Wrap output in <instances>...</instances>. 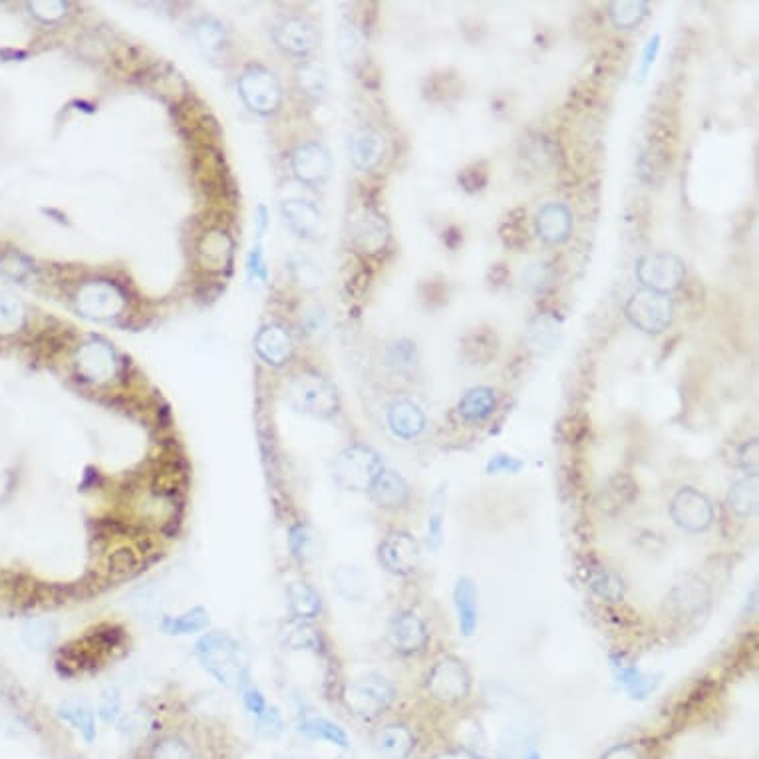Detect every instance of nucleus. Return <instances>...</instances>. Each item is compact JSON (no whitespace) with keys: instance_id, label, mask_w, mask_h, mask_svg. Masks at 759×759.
I'll list each match as a JSON object with an SVG mask.
<instances>
[{"instance_id":"60","label":"nucleus","mask_w":759,"mask_h":759,"mask_svg":"<svg viewBox=\"0 0 759 759\" xmlns=\"http://www.w3.org/2000/svg\"><path fill=\"white\" fill-rule=\"evenodd\" d=\"M289 543H291L292 553L296 557H303L306 553L308 543H311V537H308V533H306V529H304L303 525H296V527H292V529H291Z\"/></svg>"},{"instance_id":"23","label":"nucleus","mask_w":759,"mask_h":759,"mask_svg":"<svg viewBox=\"0 0 759 759\" xmlns=\"http://www.w3.org/2000/svg\"><path fill=\"white\" fill-rule=\"evenodd\" d=\"M454 604L457 612L459 632L466 638L473 636L477 631V622H479V595L469 577L457 579L454 587Z\"/></svg>"},{"instance_id":"46","label":"nucleus","mask_w":759,"mask_h":759,"mask_svg":"<svg viewBox=\"0 0 759 759\" xmlns=\"http://www.w3.org/2000/svg\"><path fill=\"white\" fill-rule=\"evenodd\" d=\"M25 313L22 304L6 292H0V333H13L20 324Z\"/></svg>"},{"instance_id":"8","label":"nucleus","mask_w":759,"mask_h":759,"mask_svg":"<svg viewBox=\"0 0 759 759\" xmlns=\"http://www.w3.org/2000/svg\"><path fill=\"white\" fill-rule=\"evenodd\" d=\"M670 517L686 533H702L713 523L712 501L694 487H682L670 503Z\"/></svg>"},{"instance_id":"32","label":"nucleus","mask_w":759,"mask_h":759,"mask_svg":"<svg viewBox=\"0 0 759 759\" xmlns=\"http://www.w3.org/2000/svg\"><path fill=\"white\" fill-rule=\"evenodd\" d=\"M728 508L738 517H752L757 509V476L735 479L728 493Z\"/></svg>"},{"instance_id":"17","label":"nucleus","mask_w":759,"mask_h":759,"mask_svg":"<svg viewBox=\"0 0 759 759\" xmlns=\"http://www.w3.org/2000/svg\"><path fill=\"white\" fill-rule=\"evenodd\" d=\"M370 497L378 505V508L395 511V509H404L405 505L410 503L412 489L408 486V481H405L400 473L384 469L378 476V479L374 481V486L370 487Z\"/></svg>"},{"instance_id":"25","label":"nucleus","mask_w":759,"mask_h":759,"mask_svg":"<svg viewBox=\"0 0 759 759\" xmlns=\"http://www.w3.org/2000/svg\"><path fill=\"white\" fill-rule=\"evenodd\" d=\"M282 215L299 237L313 239L321 233L323 213L314 203L304 200H289L282 203Z\"/></svg>"},{"instance_id":"2","label":"nucleus","mask_w":759,"mask_h":759,"mask_svg":"<svg viewBox=\"0 0 759 759\" xmlns=\"http://www.w3.org/2000/svg\"><path fill=\"white\" fill-rule=\"evenodd\" d=\"M287 400L291 408L313 417H333L338 414L340 398L333 382L316 372H303L289 384Z\"/></svg>"},{"instance_id":"54","label":"nucleus","mask_w":759,"mask_h":759,"mask_svg":"<svg viewBox=\"0 0 759 759\" xmlns=\"http://www.w3.org/2000/svg\"><path fill=\"white\" fill-rule=\"evenodd\" d=\"M523 469V461H519L513 456L497 454L487 461V473L491 476H499V473H519Z\"/></svg>"},{"instance_id":"28","label":"nucleus","mask_w":759,"mask_h":759,"mask_svg":"<svg viewBox=\"0 0 759 759\" xmlns=\"http://www.w3.org/2000/svg\"><path fill=\"white\" fill-rule=\"evenodd\" d=\"M58 716L70 723L76 732H80L82 738L92 744L97 738V728H96V716L94 710L87 706L86 702L80 700H66L58 706Z\"/></svg>"},{"instance_id":"13","label":"nucleus","mask_w":759,"mask_h":759,"mask_svg":"<svg viewBox=\"0 0 759 759\" xmlns=\"http://www.w3.org/2000/svg\"><path fill=\"white\" fill-rule=\"evenodd\" d=\"M430 634L424 621L412 610H404L395 614L388 624V642L395 652L400 654H415L422 652Z\"/></svg>"},{"instance_id":"51","label":"nucleus","mask_w":759,"mask_h":759,"mask_svg":"<svg viewBox=\"0 0 759 759\" xmlns=\"http://www.w3.org/2000/svg\"><path fill=\"white\" fill-rule=\"evenodd\" d=\"M131 604L139 614H151L159 609V592L156 587H141L131 595Z\"/></svg>"},{"instance_id":"38","label":"nucleus","mask_w":759,"mask_h":759,"mask_svg":"<svg viewBox=\"0 0 759 759\" xmlns=\"http://www.w3.org/2000/svg\"><path fill=\"white\" fill-rule=\"evenodd\" d=\"M523 281H525V287L531 292L545 294L555 287L557 271L553 265H549V262L545 261H533L531 265L523 271Z\"/></svg>"},{"instance_id":"41","label":"nucleus","mask_w":759,"mask_h":759,"mask_svg":"<svg viewBox=\"0 0 759 759\" xmlns=\"http://www.w3.org/2000/svg\"><path fill=\"white\" fill-rule=\"evenodd\" d=\"M195 40L207 54H217L225 44V30L213 18H201L195 25Z\"/></svg>"},{"instance_id":"40","label":"nucleus","mask_w":759,"mask_h":759,"mask_svg":"<svg viewBox=\"0 0 759 759\" xmlns=\"http://www.w3.org/2000/svg\"><path fill=\"white\" fill-rule=\"evenodd\" d=\"M648 15V5L646 3H610L609 5V16L614 22V26L619 28H634L641 25V22Z\"/></svg>"},{"instance_id":"18","label":"nucleus","mask_w":759,"mask_h":759,"mask_svg":"<svg viewBox=\"0 0 759 759\" xmlns=\"http://www.w3.org/2000/svg\"><path fill=\"white\" fill-rule=\"evenodd\" d=\"M710 602V590L696 577H686L672 589L668 604L678 616H694L703 612Z\"/></svg>"},{"instance_id":"9","label":"nucleus","mask_w":759,"mask_h":759,"mask_svg":"<svg viewBox=\"0 0 759 759\" xmlns=\"http://www.w3.org/2000/svg\"><path fill=\"white\" fill-rule=\"evenodd\" d=\"M78 311L92 321H109L122 314L126 308V296L116 284L106 281L86 282L76 296Z\"/></svg>"},{"instance_id":"50","label":"nucleus","mask_w":759,"mask_h":759,"mask_svg":"<svg viewBox=\"0 0 759 759\" xmlns=\"http://www.w3.org/2000/svg\"><path fill=\"white\" fill-rule=\"evenodd\" d=\"M388 360L398 370H412L415 366V344L408 343V340H400L390 348Z\"/></svg>"},{"instance_id":"15","label":"nucleus","mask_w":759,"mask_h":759,"mask_svg":"<svg viewBox=\"0 0 759 759\" xmlns=\"http://www.w3.org/2000/svg\"><path fill=\"white\" fill-rule=\"evenodd\" d=\"M292 173L306 185H323L333 171V158L324 146L311 141L292 153Z\"/></svg>"},{"instance_id":"4","label":"nucleus","mask_w":759,"mask_h":759,"mask_svg":"<svg viewBox=\"0 0 759 759\" xmlns=\"http://www.w3.org/2000/svg\"><path fill=\"white\" fill-rule=\"evenodd\" d=\"M382 471V457L366 446L344 447L333 464V477L346 491H370Z\"/></svg>"},{"instance_id":"6","label":"nucleus","mask_w":759,"mask_h":759,"mask_svg":"<svg viewBox=\"0 0 759 759\" xmlns=\"http://www.w3.org/2000/svg\"><path fill=\"white\" fill-rule=\"evenodd\" d=\"M636 274L644 289L668 294L676 291L682 281H684L686 267L684 261L676 257L674 252L660 251L648 252V255L638 261Z\"/></svg>"},{"instance_id":"21","label":"nucleus","mask_w":759,"mask_h":759,"mask_svg":"<svg viewBox=\"0 0 759 759\" xmlns=\"http://www.w3.org/2000/svg\"><path fill=\"white\" fill-rule=\"evenodd\" d=\"M255 348L267 364L282 366L287 364L292 356V338L284 326L271 324L259 333L255 340Z\"/></svg>"},{"instance_id":"47","label":"nucleus","mask_w":759,"mask_h":759,"mask_svg":"<svg viewBox=\"0 0 759 759\" xmlns=\"http://www.w3.org/2000/svg\"><path fill=\"white\" fill-rule=\"evenodd\" d=\"M287 644L292 651H316V648L321 646V638H318L314 629H311V626L301 621L289 631Z\"/></svg>"},{"instance_id":"57","label":"nucleus","mask_w":759,"mask_h":759,"mask_svg":"<svg viewBox=\"0 0 759 759\" xmlns=\"http://www.w3.org/2000/svg\"><path fill=\"white\" fill-rule=\"evenodd\" d=\"M30 10H35V15L44 22H54L64 16L66 5L58 3V0H50V3H32Z\"/></svg>"},{"instance_id":"24","label":"nucleus","mask_w":759,"mask_h":759,"mask_svg":"<svg viewBox=\"0 0 759 759\" xmlns=\"http://www.w3.org/2000/svg\"><path fill=\"white\" fill-rule=\"evenodd\" d=\"M670 149L660 139H651L638 158V175L648 185H662L670 173Z\"/></svg>"},{"instance_id":"27","label":"nucleus","mask_w":759,"mask_h":759,"mask_svg":"<svg viewBox=\"0 0 759 759\" xmlns=\"http://www.w3.org/2000/svg\"><path fill=\"white\" fill-rule=\"evenodd\" d=\"M495 408H497V395H495L491 388H486V386L467 390L457 405L459 415L464 417L466 422H473V424L487 420V417L495 412Z\"/></svg>"},{"instance_id":"53","label":"nucleus","mask_w":759,"mask_h":759,"mask_svg":"<svg viewBox=\"0 0 759 759\" xmlns=\"http://www.w3.org/2000/svg\"><path fill=\"white\" fill-rule=\"evenodd\" d=\"M221 249L225 251V249H231V245H229V239L225 237V233H211V237H207L205 239V243H203V249H201V252L203 255L209 259V261H213L215 257H217V262H225V259H227V255L229 252H221Z\"/></svg>"},{"instance_id":"34","label":"nucleus","mask_w":759,"mask_h":759,"mask_svg":"<svg viewBox=\"0 0 759 759\" xmlns=\"http://www.w3.org/2000/svg\"><path fill=\"white\" fill-rule=\"evenodd\" d=\"M22 641L30 651H48L58 641V624L52 619H32L22 626Z\"/></svg>"},{"instance_id":"12","label":"nucleus","mask_w":759,"mask_h":759,"mask_svg":"<svg viewBox=\"0 0 759 759\" xmlns=\"http://www.w3.org/2000/svg\"><path fill=\"white\" fill-rule=\"evenodd\" d=\"M78 372L86 380L104 384L116 376L118 360L114 354V348L104 340H87L80 346L78 356H76Z\"/></svg>"},{"instance_id":"44","label":"nucleus","mask_w":759,"mask_h":759,"mask_svg":"<svg viewBox=\"0 0 759 759\" xmlns=\"http://www.w3.org/2000/svg\"><path fill=\"white\" fill-rule=\"evenodd\" d=\"M289 271L292 274V279L301 284L304 289H316L321 287L323 282V271L318 269L316 262H313L311 259L296 255L289 261Z\"/></svg>"},{"instance_id":"48","label":"nucleus","mask_w":759,"mask_h":759,"mask_svg":"<svg viewBox=\"0 0 759 759\" xmlns=\"http://www.w3.org/2000/svg\"><path fill=\"white\" fill-rule=\"evenodd\" d=\"M97 716L108 725L118 723L119 718H122V698H119V692L116 688H106L102 692L100 702H97Z\"/></svg>"},{"instance_id":"59","label":"nucleus","mask_w":759,"mask_h":759,"mask_svg":"<svg viewBox=\"0 0 759 759\" xmlns=\"http://www.w3.org/2000/svg\"><path fill=\"white\" fill-rule=\"evenodd\" d=\"M501 233H503L505 243H508L509 247L519 249V247H523V245L527 243V229H523V225H521V223H513V221H509L508 225H505V227L501 229Z\"/></svg>"},{"instance_id":"39","label":"nucleus","mask_w":759,"mask_h":759,"mask_svg":"<svg viewBox=\"0 0 759 759\" xmlns=\"http://www.w3.org/2000/svg\"><path fill=\"white\" fill-rule=\"evenodd\" d=\"M296 80H299V87L303 90V94L313 97V100H318V97H323L326 94V74L323 70V66H318L314 62L303 64L299 68Z\"/></svg>"},{"instance_id":"26","label":"nucleus","mask_w":759,"mask_h":759,"mask_svg":"<svg viewBox=\"0 0 759 759\" xmlns=\"http://www.w3.org/2000/svg\"><path fill=\"white\" fill-rule=\"evenodd\" d=\"M610 668H612L616 682H619V684L629 692L631 698L634 700H644L658 686L656 678L644 674L634 662H629V660L622 656H612Z\"/></svg>"},{"instance_id":"1","label":"nucleus","mask_w":759,"mask_h":759,"mask_svg":"<svg viewBox=\"0 0 759 759\" xmlns=\"http://www.w3.org/2000/svg\"><path fill=\"white\" fill-rule=\"evenodd\" d=\"M197 658L207 672L227 688H243L249 682L239 644L225 632L205 634L197 642Z\"/></svg>"},{"instance_id":"43","label":"nucleus","mask_w":759,"mask_h":759,"mask_svg":"<svg viewBox=\"0 0 759 759\" xmlns=\"http://www.w3.org/2000/svg\"><path fill=\"white\" fill-rule=\"evenodd\" d=\"M149 759H195L191 745L178 735H165L151 745Z\"/></svg>"},{"instance_id":"11","label":"nucleus","mask_w":759,"mask_h":759,"mask_svg":"<svg viewBox=\"0 0 759 759\" xmlns=\"http://www.w3.org/2000/svg\"><path fill=\"white\" fill-rule=\"evenodd\" d=\"M378 557L382 567L386 569L388 573L404 577L412 575L414 570L420 567L422 553L420 545H417V541L410 533L395 531L384 538L378 549Z\"/></svg>"},{"instance_id":"61","label":"nucleus","mask_w":759,"mask_h":759,"mask_svg":"<svg viewBox=\"0 0 759 759\" xmlns=\"http://www.w3.org/2000/svg\"><path fill=\"white\" fill-rule=\"evenodd\" d=\"M658 48H660V36L654 35L651 40H648V44H646V50H644V56H642V64H641V78H644L646 72L651 70V66L654 64V58H656V54H658Z\"/></svg>"},{"instance_id":"33","label":"nucleus","mask_w":759,"mask_h":759,"mask_svg":"<svg viewBox=\"0 0 759 759\" xmlns=\"http://www.w3.org/2000/svg\"><path fill=\"white\" fill-rule=\"evenodd\" d=\"M299 730L304 738L308 740H318V742H328L338 747H348V735L340 728L338 723L330 722L326 718H303L299 722Z\"/></svg>"},{"instance_id":"31","label":"nucleus","mask_w":759,"mask_h":759,"mask_svg":"<svg viewBox=\"0 0 759 759\" xmlns=\"http://www.w3.org/2000/svg\"><path fill=\"white\" fill-rule=\"evenodd\" d=\"M461 352L471 364H486L497 352V336L489 328H476L461 340Z\"/></svg>"},{"instance_id":"45","label":"nucleus","mask_w":759,"mask_h":759,"mask_svg":"<svg viewBox=\"0 0 759 759\" xmlns=\"http://www.w3.org/2000/svg\"><path fill=\"white\" fill-rule=\"evenodd\" d=\"M255 730L262 740H279L284 732V720L279 708L267 706V710L255 718Z\"/></svg>"},{"instance_id":"49","label":"nucleus","mask_w":759,"mask_h":759,"mask_svg":"<svg viewBox=\"0 0 759 759\" xmlns=\"http://www.w3.org/2000/svg\"><path fill=\"white\" fill-rule=\"evenodd\" d=\"M358 241L364 245V249H378L384 243V231L378 217H366L364 221L360 223Z\"/></svg>"},{"instance_id":"62","label":"nucleus","mask_w":759,"mask_h":759,"mask_svg":"<svg viewBox=\"0 0 759 759\" xmlns=\"http://www.w3.org/2000/svg\"><path fill=\"white\" fill-rule=\"evenodd\" d=\"M134 565H136V559L134 555H131V551H119L112 559L114 573H129V570L134 569Z\"/></svg>"},{"instance_id":"56","label":"nucleus","mask_w":759,"mask_h":759,"mask_svg":"<svg viewBox=\"0 0 759 759\" xmlns=\"http://www.w3.org/2000/svg\"><path fill=\"white\" fill-rule=\"evenodd\" d=\"M738 461L745 476H757V439H750L740 447Z\"/></svg>"},{"instance_id":"22","label":"nucleus","mask_w":759,"mask_h":759,"mask_svg":"<svg viewBox=\"0 0 759 759\" xmlns=\"http://www.w3.org/2000/svg\"><path fill=\"white\" fill-rule=\"evenodd\" d=\"M388 426L395 437L414 439L426 430V414L412 400H395L388 408Z\"/></svg>"},{"instance_id":"35","label":"nucleus","mask_w":759,"mask_h":759,"mask_svg":"<svg viewBox=\"0 0 759 759\" xmlns=\"http://www.w3.org/2000/svg\"><path fill=\"white\" fill-rule=\"evenodd\" d=\"M559 323L557 318L549 314H538L533 318L529 328H527V344L535 352L551 350L559 338Z\"/></svg>"},{"instance_id":"19","label":"nucleus","mask_w":759,"mask_h":759,"mask_svg":"<svg viewBox=\"0 0 759 759\" xmlns=\"http://www.w3.org/2000/svg\"><path fill=\"white\" fill-rule=\"evenodd\" d=\"M537 233L545 243L549 245H559L569 239L570 229H573V215H570L569 209L560 203H549L541 211L537 213L535 219Z\"/></svg>"},{"instance_id":"3","label":"nucleus","mask_w":759,"mask_h":759,"mask_svg":"<svg viewBox=\"0 0 759 759\" xmlns=\"http://www.w3.org/2000/svg\"><path fill=\"white\" fill-rule=\"evenodd\" d=\"M395 700L392 682L378 672H366L354 678L344 692L346 708L360 720H374L388 712Z\"/></svg>"},{"instance_id":"52","label":"nucleus","mask_w":759,"mask_h":759,"mask_svg":"<svg viewBox=\"0 0 759 759\" xmlns=\"http://www.w3.org/2000/svg\"><path fill=\"white\" fill-rule=\"evenodd\" d=\"M243 690V702H245V708H247V712L251 713L252 718H259L262 712L267 710V700H265V696H262V692L257 688V686H252V684H247L241 688Z\"/></svg>"},{"instance_id":"37","label":"nucleus","mask_w":759,"mask_h":759,"mask_svg":"<svg viewBox=\"0 0 759 759\" xmlns=\"http://www.w3.org/2000/svg\"><path fill=\"white\" fill-rule=\"evenodd\" d=\"M338 54L350 68H356L366 58V42L356 26L343 25L338 32Z\"/></svg>"},{"instance_id":"36","label":"nucleus","mask_w":759,"mask_h":759,"mask_svg":"<svg viewBox=\"0 0 759 759\" xmlns=\"http://www.w3.org/2000/svg\"><path fill=\"white\" fill-rule=\"evenodd\" d=\"M209 624V614L203 607H195L191 610H187L183 614L178 616H163L161 619V631L168 632V634H175V636H183V634H195L203 629H207Z\"/></svg>"},{"instance_id":"63","label":"nucleus","mask_w":759,"mask_h":759,"mask_svg":"<svg viewBox=\"0 0 759 759\" xmlns=\"http://www.w3.org/2000/svg\"><path fill=\"white\" fill-rule=\"evenodd\" d=\"M602 759H642V755H641V752L636 750L634 745H616V747H612V750L604 755Z\"/></svg>"},{"instance_id":"7","label":"nucleus","mask_w":759,"mask_h":759,"mask_svg":"<svg viewBox=\"0 0 759 759\" xmlns=\"http://www.w3.org/2000/svg\"><path fill=\"white\" fill-rule=\"evenodd\" d=\"M239 92L243 102L257 114H272L279 108L282 90L277 76L261 66H251L239 82Z\"/></svg>"},{"instance_id":"58","label":"nucleus","mask_w":759,"mask_h":759,"mask_svg":"<svg viewBox=\"0 0 759 759\" xmlns=\"http://www.w3.org/2000/svg\"><path fill=\"white\" fill-rule=\"evenodd\" d=\"M459 183L464 185L467 191H479L481 187L487 183V171L483 169L481 165H473V168L459 175Z\"/></svg>"},{"instance_id":"42","label":"nucleus","mask_w":759,"mask_h":759,"mask_svg":"<svg viewBox=\"0 0 759 759\" xmlns=\"http://www.w3.org/2000/svg\"><path fill=\"white\" fill-rule=\"evenodd\" d=\"M334 582L340 595L348 600H360L366 592V580L364 575L356 570L354 567H343L336 570Z\"/></svg>"},{"instance_id":"55","label":"nucleus","mask_w":759,"mask_h":759,"mask_svg":"<svg viewBox=\"0 0 759 759\" xmlns=\"http://www.w3.org/2000/svg\"><path fill=\"white\" fill-rule=\"evenodd\" d=\"M444 541V513L442 509H434L427 519V543L434 549H439Z\"/></svg>"},{"instance_id":"10","label":"nucleus","mask_w":759,"mask_h":759,"mask_svg":"<svg viewBox=\"0 0 759 759\" xmlns=\"http://www.w3.org/2000/svg\"><path fill=\"white\" fill-rule=\"evenodd\" d=\"M426 686L430 694L446 703L459 702L467 696L471 678L464 662L457 658H444L430 670Z\"/></svg>"},{"instance_id":"20","label":"nucleus","mask_w":759,"mask_h":759,"mask_svg":"<svg viewBox=\"0 0 759 759\" xmlns=\"http://www.w3.org/2000/svg\"><path fill=\"white\" fill-rule=\"evenodd\" d=\"M384 153H386V141L376 129L362 128L350 139L352 161L362 171L378 168L384 159Z\"/></svg>"},{"instance_id":"14","label":"nucleus","mask_w":759,"mask_h":759,"mask_svg":"<svg viewBox=\"0 0 759 759\" xmlns=\"http://www.w3.org/2000/svg\"><path fill=\"white\" fill-rule=\"evenodd\" d=\"M272 38L284 52L304 56L316 48L318 32L311 20L303 16H284L274 25Z\"/></svg>"},{"instance_id":"29","label":"nucleus","mask_w":759,"mask_h":759,"mask_svg":"<svg viewBox=\"0 0 759 759\" xmlns=\"http://www.w3.org/2000/svg\"><path fill=\"white\" fill-rule=\"evenodd\" d=\"M289 597V609L294 619L299 621H313L323 610V600L321 595L306 582H292L287 590Z\"/></svg>"},{"instance_id":"30","label":"nucleus","mask_w":759,"mask_h":759,"mask_svg":"<svg viewBox=\"0 0 759 759\" xmlns=\"http://www.w3.org/2000/svg\"><path fill=\"white\" fill-rule=\"evenodd\" d=\"M589 589L595 592L600 600L607 602H621L624 599V582L622 579L612 573L610 569L602 565H592L587 575Z\"/></svg>"},{"instance_id":"5","label":"nucleus","mask_w":759,"mask_h":759,"mask_svg":"<svg viewBox=\"0 0 759 759\" xmlns=\"http://www.w3.org/2000/svg\"><path fill=\"white\" fill-rule=\"evenodd\" d=\"M626 316L642 333L658 334L672 324L674 303L670 294L642 289L626 303Z\"/></svg>"},{"instance_id":"16","label":"nucleus","mask_w":759,"mask_h":759,"mask_svg":"<svg viewBox=\"0 0 759 759\" xmlns=\"http://www.w3.org/2000/svg\"><path fill=\"white\" fill-rule=\"evenodd\" d=\"M372 745L384 759H408L414 754L415 735L408 725L388 723L374 732Z\"/></svg>"}]
</instances>
